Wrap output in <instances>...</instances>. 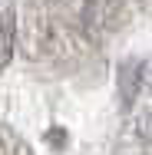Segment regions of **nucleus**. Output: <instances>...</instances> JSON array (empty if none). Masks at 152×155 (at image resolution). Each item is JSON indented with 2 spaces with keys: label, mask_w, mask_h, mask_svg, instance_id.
<instances>
[{
  "label": "nucleus",
  "mask_w": 152,
  "mask_h": 155,
  "mask_svg": "<svg viewBox=\"0 0 152 155\" xmlns=\"http://www.w3.org/2000/svg\"><path fill=\"white\" fill-rule=\"evenodd\" d=\"M13 56V23L7 20V23H0V69L10 63Z\"/></svg>",
  "instance_id": "f257e3e1"
}]
</instances>
